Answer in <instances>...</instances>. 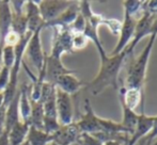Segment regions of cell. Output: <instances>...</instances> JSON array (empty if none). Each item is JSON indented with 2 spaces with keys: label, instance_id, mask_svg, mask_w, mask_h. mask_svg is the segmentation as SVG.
<instances>
[{
  "label": "cell",
  "instance_id": "cell-1",
  "mask_svg": "<svg viewBox=\"0 0 157 145\" xmlns=\"http://www.w3.org/2000/svg\"><path fill=\"white\" fill-rule=\"evenodd\" d=\"M127 57V52L123 50L116 56H106L101 59V69L98 74L91 82H87V87L93 95H98L108 87H112L119 91V74L123 67Z\"/></svg>",
  "mask_w": 157,
  "mask_h": 145
},
{
  "label": "cell",
  "instance_id": "cell-2",
  "mask_svg": "<svg viewBox=\"0 0 157 145\" xmlns=\"http://www.w3.org/2000/svg\"><path fill=\"white\" fill-rule=\"evenodd\" d=\"M79 6V13L85 17L86 19V28L83 34L87 36V39L89 41H92L94 43L95 47L98 50L99 57L101 58H105L107 56L105 49H104L103 45L101 43V39H99L98 35V29L99 26L105 25L109 28V30L111 31V33L113 35H118L120 33L121 30V26L122 23L119 21L118 19H110V18H106L103 15L101 14H96L92 11L91 9V4L89 1H79L78 2Z\"/></svg>",
  "mask_w": 157,
  "mask_h": 145
},
{
  "label": "cell",
  "instance_id": "cell-3",
  "mask_svg": "<svg viewBox=\"0 0 157 145\" xmlns=\"http://www.w3.org/2000/svg\"><path fill=\"white\" fill-rule=\"evenodd\" d=\"M157 35L152 34L150 39L145 46L144 50L141 52V54L129 65L126 76V85L125 87H135L143 91L144 87L145 76H147V64H149L150 57L152 54V49L154 47V44L156 42Z\"/></svg>",
  "mask_w": 157,
  "mask_h": 145
},
{
  "label": "cell",
  "instance_id": "cell-4",
  "mask_svg": "<svg viewBox=\"0 0 157 145\" xmlns=\"http://www.w3.org/2000/svg\"><path fill=\"white\" fill-rule=\"evenodd\" d=\"M32 33L28 32L24 36L21 37L17 45L15 46V60L13 63L12 67L10 69V79H9L8 87L3 91V97H4V106L8 107L9 104L12 102L14 96L16 95L18 91V76L21 66L24 63V56H25V50L27 47V44L29 42Z\"/></svg>",
  "mask_w": 157,
  "mask_h": 145
},
{
  "label": "cell",
  "instance_id": "cell-5",
  "mask_svg": "<svg viewBox=\"0 0 157 145\" xmlns=\"http://www.w3.org/2000/svg\"><path fill=\"white\" fill-rule=\"evenodd\" d=\"M54 29V37L52 42V51L49 56L54 58L61 59L63 54L65 52H73L72 37L73 33L70 28L61 29V28H52Z\"/></svg>",
  "mask_w": 157,
  "mask_h": 145
},
{
  "label": "cell",
  "instance_id": "cell-6",
  "mask_svg": "<svg viewBox=\"0 0 157 145\" xmlns=\"http://www.w3.org/2000/svg\"><path fill=\"white\" fill-rule=\"evenodd\" d=\"M41 32L42 30H36L34 33H32L25 50V54L28 56L29 60L35 66L37 72H40L44 67L46 58V54L44 52L43 47H42Z\"/></svg>",
  "mask_w": 157,
  "mask_h": 145
},
{
  "label": "cell",
  "instance_id": "cell-7",
  "mask_svg": "<svg viewBox=\"0 0 157 145\" xmlns=\"http://www.w3.org/2000/svg\"><path fill=\"white\" fill-rule=\"evenodd\" d=\"M142 13H143L142 16H141L136 23V28H135L134 36H132V42H130L129 45L124 49L129 57L132 56L135 47L138 45L139 42H140L143 37H145L147 35L151 36V28H152V24H153V19L155 15H151L145 12H142Z\"/></svg>",
  "mask_w": 157,
  "mask_h": 145
},
{
  "label": "cell",
  "instance_id": "cell-8",
  "mask_svg": "<svg viewBox=\"0 0 157 145\" xmlns=\"http://www.w3.org/2000/svg\"><path fill=\"white\" fill-rule=\"evenodd\" d=\"M57 89V87H56ZM56 107L58 121L60 125L72 124L74 120V109H73L72 96L64 93L61 90H56Z\"/></svg>",
  "mask_w": 157,
  "mask_h": 145
},
{
  "label": "cell",
  "instance_id": "cell-9",
  "mask_svg": "<svg viewBox=\"0 0 157 145\" xmlns=\"http://www.w3.org/2000/svg\"><path fill=\"white\" fill-rule=\"evenodd\" d=\"M36 2L41 16L45 23L57 18L72 4V1H63V0H42Z\"/></svg>",
  "mask_w": 157,
  "mask_h": 145
},
{
  "label": "cell",
  "instance_id": "cell-10",
  "mask_svg": "<svg viewBox=\"0 0 157 145\" xmlns=\"http://www.w3.org/2000/svg\"><path fill=\"white\" fill-rule=\"evenodd\" d=\"M85 113L81 115L80 120L78 122H75L77 127L79 128L80 132L82 133H89V135H94V133L101 132V128H99V123L98 117L95 112L93 111V108L91 106L90 100H85Z\"/></svg>",
  "mask_w": 157,
  "mask_h": 145
},
{
  "label": "cell",
  "instance_id": "cell-11",
  "mask_svg": "<svg viewBox=\"0 0 157 145\" xmlns=\"http://www.w3.org/2000/svg\"><path fill=\"white\" fill-rule=\"evenodd\" d=\"M136 23L137 20L135 19V17H132L130 15H128L127 13H124V20L121 26L120 30V39H119L118 44L116 45L114 49L111 51L110 56H116L119 54L129 45V43L132 42V36H134L135 28H136Z\"/></svg>",
  "mask_w": 157,
  "mask_h": 145
},
{
  "label": "cell",
  "instance_id": "cell-12",
  "mask_svg": "<svg viewBox=\"0 0 157 145\" xmlns=\"http://www.w3.org/2000/svg\"><path fill=\"white\" fill-rule=\"evenodd\" d=\"M75 71L70 69L63 65L61 59L46 54L45 58V82L55 84L57 79L65 74H72Z\"/></svg>",
  "mask_w": 157,
  "mask_h": 145
},
{
  "label": "cell",
  "instance_id": "cell-13",
  "mask_svg": "<svg viewBox=\"0 0 157 145\" xmlns=\"http://www.w3.org/2000/svg\"><path fill=\"white\" fill-rule=\"evenodd\" d=\"M80 133L75 122L68 125H61L60 128L52 133V143L57 145H73L77 142Z\"/></svg>",
  "mask_w": 157,
  "mask_h": 145
},
{
  "label": "cell",
  "instance_id": "cell-14",
  "mask_svg": "<svg viewBox=\"0 0 157 145\" xmlns=\"http://www.w3.org/2000/svg\"><path fill=\"white\" fill-rule=\"evenodd\" d=\"M25 15L27 18V31L34 33L36 30H43L45 29V21L43 20L40 13L39 6H37L36 1H32V0H28L26 1L25 8Z\"/></svg>",
  "mask_w": 157,
  "mask_h": 145
},
{
  "label": "cell",
  "instance_id": "cell-15",
  "mask_svg": "<svg viewBox=\"0 0 157 145\" xmlns=\"http://www.w3.org/2000/svg\"><path fill=\"white\" fill-rule=\"evenodd\" d=\"M152 128H153V116L147 115L144 111L141 112L140 115H138L136 127L132 137L129 138L127 145H136L140 140H142L151 132Z\"/></svg>",
  "mask_w": 157,
  "mask_h": 145
},
{
  "label": "cell",
  "instance_id": "cell-16",
  "mask_svg": "<svg viewBox=\"0 0 157 145\" xmlns=\"http://www.w3.org/2000/svg\"><path fill=\"white\" fill-rule=\"evenodd\" d=\"M79 13V6L78 2H72L70 6L66 9L64 12L61 13L57 18L52 19V20L45 23L44 28H61V29H67L70 26L73 24L75 18L77 17Z\"/></svg>",
  "mask_w": 157,
  "mask_h": 145
},
{
  "label": "cell",
  "instance_id": "cell-17",
  "mask_svg": "<svg viewBox=\"0 0 157 145\" xmlns=\"http://www.w3.org/2000/svg\"><path fill=\"white\" fill-rule=\"evenodd\" d=\"M55 85L57 89L61 90L64 93L72 96L73 94H76L82 87H85L87 85V82L78 79L74 75V72H72V74H65L60 76L57 79Z\"/></svg>",
  "mask_w": 157,
  "mask_h": 145
},
{
  "label": "cell",
  "instance_id": "cell-18",
  "mask_svg": "<svg viewBox=\"0 0 157 145\" xmlns=\"http://www.w3.org/2000/svg\"><path fill=\"white\" fill-rule=\"evenodd\" d=\"M119 97L129 109L134 110L139 106L141 102L144 105L143 91L135 87H125V85L119 87Z\"/></svg>",
  "mask_w": 157,
  "mask_h": 145
},
{
  "label": "cell",
  "instance_id": "cell-19",
  "mask_svg": "<svg viewBox=\"0 0 157 145\" xmlns=\"http://www.w3.org/2000/svg\"><path fill=\"white\" fill-rule=\"evenodd\" d=\"M19 92V118L23 123H29L30 114H31V102H30V84L27 82H24L18 90Z\"/></svg>",
  "mask_w": 157,
  "mask_h": 145
},
{
  "label": "cell",
  "instance_id": "cell-20",
  "mask_svg": "<svg viewBox=\"0 0 157 145\" xmlns=\"http://www.w3.org/2000/svg\"><path fill=\"white\" fill-rule=\"evenodd\" d=\"M30 129V124L23 123L18 121L16 124L12 126V128L9 130V141L10 145H21L26 142L28 132Z\"/></svg>",
  "mask_w": 157,
  "mask_h": 145
},
{
  "label": "cell",
  "instance_id": "cell-21",
  "mask_svg": "<svg viewBox=\"0 0 157 145\" xmlns=\"http://www.w3.org/2000/svg\"><path fill=\"white\" fill-rule=\"evenodd\" d=\"M11 23H12V9L10 1L1 0L0 1V39L11 31Z\"/></svg>",
  "mask_w": 157,
  "mask_h": 145
},
{
  "label": "cell",
  "instance_id": "cell-22",
  "mask_svg": "<svg viewBox=\"0 0 157 145\" xmlns=\"http://www.w3.org/2000/svg\"><path fill=\"white\" fill-rule=\"evenodd\" d=\"M26 141L29 145H48L52 143V135L30 126Z\"/></svg>",
  "mask_w": 157,
  "mask_h": 145
},
{
  "label": "cell",
  "instance_id": "cell-23",
  "mask_svg": "<svg viewBox=\"0 0 157 145\" xmlns=\"http://www.w3.org/2000/svg\"><path fill=\"white\" fill-rule=\"evenodd\" d=\"M31 102V114H30V126L34 127L40 130H43V118H44V109L43 104L41 102Z\"/></svg>",
  "mask_w": 157,
  "mask_h": 145
},
{
  "label": "cell",
  "instance_id": "cell-24",
  "mask_svg": "<svg viewBox=\"0 0 157 145\" xmlns=\"http://www.w3.org/2000/svg\"><path fill=\"white\" fill-rule=\"evenodd\" d=\"M121 107H122V112H123V118L121 124L127 129V131L130 133V136L134 132V129L136 127L137 121H138V114L134 111V110L129 109L127 106L120 99Z\"/></svg>",
  "mask_w": 157,
  "mask_h": 145
},
{
  "label": "cell",
  "instance_id": "cell-25",
  "mask_svg": "<svg viewBox=\"0 0 157 145\" xmlns=\"http://www.w3.org/2000/svg\"><path fill=\"white\" fill-rule=\"evenodd\" d=\"M11 30L21 37L27 33V18H26L25 11L21 13H15L12 11Z\"/></svg>",
  "mask_w": 157,
  "mask_h": 145
},
{
  "label": "cell",
  "instance_id": "cell-26",
  "mask_svg": "<svg viewBox=\"0 0 157 145\" xmlns=\"http://www.w3.org/2000/svg\"><path fill=\"white\" fill-rule=\"evenodd\" d=\"M143 1H136V0H127L123 2L124 6V13H127L132 17H135V15L138 12H140L142 9Z\"/></svg>",
  "mask_w": 157,
  "mask_h": 145
},
{
  "label": "cell",
  "instance_id": "cell-27",
  "mask_svg": "<svg viewBox=\"0 0 157 145\" xmlns=\"http://www.w3.org/2000/svg\"><path fill=\"white\" fill-rule=\"evenodd\" d=\"M15 60V46H6L3 47V62L2 66H6L11 69Z\"/></svg>",
  "mask_w": 157,
  "mask_h": 145
},
{
  "label": "cell",
  "instance_id": "cell-28",
  "mask_svg": "<svg viewBox=\"0 0 157 145\" xmlns=\"http://www.w3.org/2000/svg\"><path fill=\"white\" fill-rule=\"evenodd\" d=\"M76 144H78V145H104L103 142H101L97 138H95L94 136L89 135V133H82V132L79 135Z\"/></svg>",
  "mask_w": 157,
  "mask_h": 145
},
{
  "label": "cell",
  "instance_id": "cell-29",
  "mask_svg": "<svg viewBox=\"0 0 157 145\" xmlns=\"http://www.w3.org/2000/svg\"><path fill=\"white\" fill-rule=\"evenodd\" d=\"M85 28H86V19L80 13H78L75 20L70 26V30L72 33H83Z\"/></svg>",
  "mask_w": 157,
  "mask_h": 145
},
{
  "label": "cell",
  "instance_id": "cell-30",
  "mask_svg": "<svg viewBox=\"0 0 157 145\" xmlns=\"http://www.w3.org/2000/svg\"><path fill=\"white\" fill-rule=\"evenodd\" d=\"M89 39H87V36L83 33H73L72 37V45H73V50H79L82 49L87 46Z\"/></svg>",
  "mask_w": 157,
  "mask_h": 145
},
{
  "label": "cell",
  "instance_id": "cell-31",
  "mask_svg": "<svg viewBox=\"0 0 157 145\" xmlns=\"http://www.w3.org/2000/svg\"><path fill=\"white\" fill-rule=\"evenodd\" d=\"M157 139V115L153 116V128H152L151 132L145 138H143L142 140H140L141 145H152L154 141Z\"/></svg>",
  "mask_w": 157,
  "mask_h": 145
},
{
  "label": "cell",
  "instance_id": "cell-32",
  "mask_svg": "<svg viewBox=\"0 0 157 145\" xmlns=\"http://www.w3.org/2000/svg\"><path fill=\"white\" fill-rule=\"evenodd\" d=\"M9 79H10V69L2 66L0 69V92H3L8 87Z\"/></svg>",
  "mask_w": 157,
  "mask_h": 145
},
{
  "label": "cell",
  "instance_id": "cell-33",
  "mask_svg": "<svg viewBox=\"0 0 157 145\" xmlns=\"http://www.w3.org/2000/svg\"><path fill=\"white\" fill-rule=\"evenodd\" d=\"M141 11L145 13H149L151 15H157V0L143 1Z\"/></svg>",
  "mask_w": 157,
  "mask_h": 145
},
{
  "label": "cell",
  "instance_id": "cell-34",
  "mask_svg": "<svg viewBox=\"0 0 157 145\" xmlns=\"http://www.w3.org/2000/svg\"><path fill=\"white\" fill-rule=\"evenodd\" d=\"M0 145H10L9 141V131L3 129L1 133H0Z\"/></svg>",
  "mask_w": 157,
  "mask_h": 145
},
{
  "label": "cell",
  "instance_id": "cell-35",
  "mask_svg": "<svg viewBox=\"0 0 157 145\" xmlns=\"http://www.w3.org/2000/svg\"><path fill=\"white\" fill-rule=\"evenodd\" d=\"M152 34H156V35H157V15H155V16H154L153 24H152L151 35H152Z\"/></svg>",
  "mask_w": 157,
  "mask_h": 145
},
{
  "label": "cell",
  "instance_id": "cell-36",
  "mask_svg": "<svg viewBox=\"0 0 157 145\" xmlns=\"http://www.w3.org/2000/svg\"><path fill=\"white\" fill-rule=\"evenodd\" d=\"M3 47H4L3 41L0 39V69L2 67V62H3Z\"/></svg>",
  "mask_w": 157,
  "mask_h": 145
},
{
  "label": "cell",
  "instance_id": "cell-37",
  "mask_svg": "<svg viewBox=\"0 0 157 145\" xmlns=\"http://www.w3.org/2000/svg\"><path fill=\"white\" fill-rule=\"evenodd\" d=\"M104 145H122V144L117 141H108V142H106V143H104Z\"/></svg>",
  "mask_w": 157,
  "mask_h": 145
},
{
  "label": "cell",
  "instance_id": "cell-38",
  "mask_svg": "<svg viewBox=\"0 0 157 145\" xmlns=\"http://www.w3.org/2000/svg\"><path fill=\"white\" fill-rule=\"evenodd\" d=\"M21 145H29V144H28V142H27V141H26V142H25V143H24V144H21Z\"/></svg>",
  "mask_w": 157,
  "mask_h": 145
},
{
  "label": "cell",
  "instance_id": "cell-39",
  "mask_svg": "<svg viewBox=\"0 0 157 145\" xmlns=\"http://www.w3.org/2000/svg\"><path fill=\"white\" fill-rule=\"evenodd\" d=\"M48 145H57V144H55V143H50V144H48Z\"/></svg>",
  "mask_w": 157,
  "mask_h": 145
},
{
  "label": "cell",
  "instance_id": "cell-40",
  "mask_svg": "<svg viewBox=\"0 0 157 145\" xmlns=\"http://www.w3.org/2000/svg\"><path fill=\"white\" fill-rule=\"evenodd\" d=\"M73 145H78V144H76V143H75V144H73Z\"/></svg>",
  "mask_w": 157,
  "mask_h": 145
}]
</instances>
